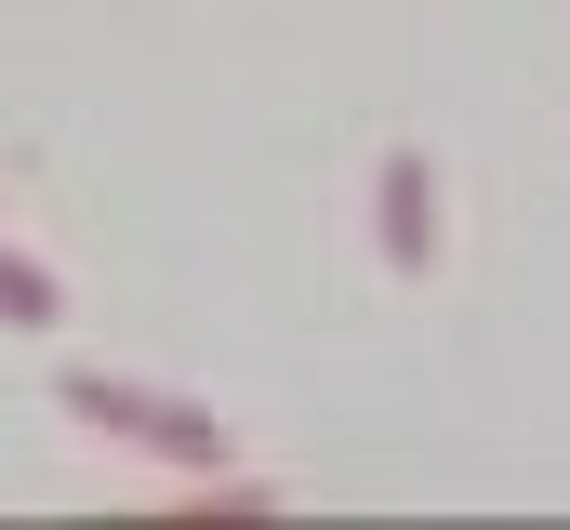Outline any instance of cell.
<instances>
[{
    "label": "cell",
    "mask_w": 570,
    "mask_h": 530,
    "mask_svg": "<svg viewBox=\"0 0 570 530\" xmlns=\"http://www.w3.org/2000/svg\"><path fill=\"white\" fill-rule=\"evenodd\" d=\"M372 199H385V265L425 278L438 265V173H425V146H385V186H372Z\"/></svg>",
    "instance_id": "obj_2"
},
{
    "label": "cell",
    "mask_w": 570,
    "mask_h": 530,
    "mask_svg": "<svg viewBox=\"0 0 570 530\" xmlns=\"http://www.w3.org/2000/svg\"><path fill=\"white\" fill-rule=\"evenodd\" d=\"M53 398H67L94 438H120V451H159L173 478H226V424H213L199 398H173V385H120V372H67Z\"/></svg>",
    "instance_id": "obj_1"
},
{
    "label": "cell",
    "mask_w": 570,
    "mask_h": 530,
    "mask_svg": "<svg viewBox=\"0 0 570 530\" xmlns=\"http://www.w3.org/2000/svg\"><path fill=\"white\" fill-rule=\"evenodd\" d=\"M53 318H67V278L27 265V253H0V332H53Z\"/></svg>",
    "instance_id": "obj_3"
}]
</instances>
